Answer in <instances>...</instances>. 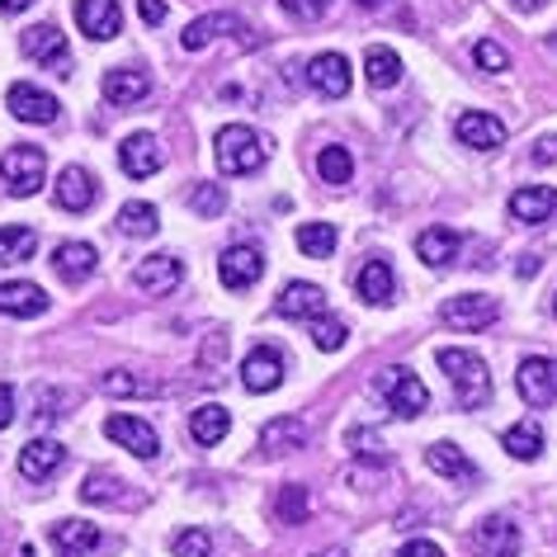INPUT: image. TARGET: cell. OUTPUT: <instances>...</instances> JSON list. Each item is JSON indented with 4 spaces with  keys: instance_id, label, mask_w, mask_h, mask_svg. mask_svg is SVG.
Listing matches in <instances>:
<instances>
[{
    "instance_id": "cell-1",
    "label": "cell",
    "mask_w": 557,
    "mask_h": 557,
    "mask_svg": "<svg viewBox=\"0 0 557 557\" xmlns=\"http://www.w3.org/2000/svg\"><path fill=\"white\" fill-rule=\"evenodd\" d=\"M440 369L449 373L454 397L463 411H482L486 401H492V369H486V359L478 350H454V345H444Z\"/></svg>"
},
{
    "instance_id": "cell-22",
    "label": "cell",
    "mask_w": 557,
    "mask_h": 557,
    "mask_svg": "<svg viewBox=\"0 0 557 557\" xmlns=\"http://www.w3.org/2000/svg\"><path fill=\"white\" fill-rule=\"evenodd\" d=\"M274 312L294 317V322H317V317H326V294L317 284H288L284 294L274 298Z\"/></svg>"
},
{
    "instance_id": "cell-21",
    "label": "cell",
    "mask_w": 557,
    "mask_h": 557,
    "mask_svg": "<svg viewBox=\"0 0 557 557\" xmlns=\"http://www.w3.org/2000/svg\"><path fill=\"white\" fill-rule=\"evenodd\" d=\"M52 194H58V208H66V213H86L95 203V194H100V185H95V175L86 165H66L58 175V185H52Z\"/></svg>"
},
{
    "instance_id": "cell-49",
    "label": "cell",
    "mask_w": 557,
    "mask_h": 557,
    "mask_svg": "<svg viewBox=\"0 0 557 557\" xmlns=\"http://www.w3.org/2000/svg\"><path fill=\"white\" fill-rule=\"evenodd\" d=\"M534 161L539 165H557V133L539 137V143H534Z\"/></svg>"
},
{
    "instance_id": "cell-33",
    "label": "cell",
    "mask_w": 557,
    "mask_h": 557,
    "mask_svg": "<svg viewBox=\"0 0 557 557\" xmlns=\"http://www.w3.org/2000/svg\"><path fill=\"white\" fill-rule=\"evenodd\" d=\"M500 449H506L510 458H520V463H534V458L543 454V430H539L534 421L510 425L506 435H500Z\"/></svg>"
},
{
    "instance_id": "cell-51",
    "label": "cell",
    "mask_w": 557,
    "mask_h": 557,
    "mask_svg": "<svg viewBox=\"0 0 557 557\" xmlns=\"http://www.w3.org/2000/svg\"><path fill=\"white\" fill-rule=\"evenodd\" d=\"M34 0H0V15H24Z\"/></svg>"
},
{
    "instance_id": "cell-44",
    "label": "cell",
    "mask_w": 557,
    "mask_h": 557,
    "mask_svg": "<svg viewBox=\"0 0 557 557\" xmlns=\"http://www.w3.org/2000/svg\"><path fill=\"white\" fill-rule=\"evenodd\" d=\"M472 58H478L482 72H510V52L496 44V38H482L478 48H472Z\"/></svg>"
},
{
    "instance_id": "cell-45",
    "label": "cell",
    "mask_w": 557,
    "mask_h": 557,
    "mask_svg": "<svg viewBox=\"0 0 557 557\" xmlns=\"http://www.w3.org/2000/svg\"><path fill=\"white\" fill-rule=\"evenodd\" d=\"M213 553V539L203 534V529H185V534H175V557H208Z\"/></svg>"
},
{
    "instance_id": "cell-32",
    "label": "cell",
    "mask_w": 557,
    "mask_h": 557,
    "mask_svg": "<svg viewBox=\"0 0 557 557\" xmlns=\"http://www.w3.org/2000/svg\"><path fill=\"white\" fill-rule=\"evenodd\" d=\"M364 76H369L373 90H393V86H401V58L393 48H369L364 52Z\"/></svg>"
},
{
    "instance_id": "cell-26",
    "label": "cell",
    "mask_w": 557,
    "mask_h": 557,
    "mask_svg": "<svg viewBox=\"0 0 557 557\" xmlns=\"http://www.w3.org/2000/svg\"><path fill=\"white\" fill-rule=\"evenodd\" d=\"M104 100L109 104H119V109H128L137 100H147V90H151V81L147 72H137V66H114V72H104Z\"/></svg>"
},
{
    "instance_id": "cell-4",
    "label": "cell",
    "mask_w": 557,
    "mask_h": 557,
    "mask_svg": "<svg viewBox=\"0 0 557 557\" xmlns=\"http://www.w3.org/2000/svg\"><path fill=\"white\" fill-rule=\"evenodd\" d=\"M44 180H48V157L38 147L20 143V147H10L5 157H0V185L15 194V199H29V194H38V189H44Z\"/></svg>"
},
{
    "instance_id": "cell-46",
    "label": "cell",
    "mask_w": 557,
    "mask_h": 557,
    "mask_svg": "<svg viewBox=\"0 0 557 557\" xmlns=\"http://www.w3.org/2000/svg\"><path fill=\"white\" fill-rule=\"evenodd\" d=\"M278 10H284L288 20H298V24H312V20L326 15V0H278Z\"/></svg>"
},
{
    "instance_id": "cell-25",
    "label": "cell",
    "mask_w": 557,
    "mask_h": 557,
    "mask_svg": "<svg viewBox=\"0 0 557 557\" xmlns=\"http://www.w3.org/2000/svg\"><path fill=\"white\" fill-rule=\"evenodd\" d=\"M355 294L364 298V302H393V294H397V274H393V264L387 260H364L359 264V274H355Z\"/></svg>"
},
{
    "instance_id": "cell-14",
    "label": "cell",
    "mask_w": 557,
    "mask_h": 557,
    "mask_svg": "<svg viewBox=\"0 0 557 557\" xmlns=\"http://www.w3.org/2000/svg\"><path fill=\"white\" fill-rule=\"evenodd\" d=\"M472 553L478 557H520V529L506 515H492L472 529Z\"/></svg>"
},
{
    "instance_id": "cell-43",
    "label": "cell",
    "mask_w": 557,
    "mask_h": 557,
    "mask_svg": "<svg viewBox=\"0 0 557 557\" xmlns=\"http://www.w3.org/2000/svg\"><path fill=\"white\" fill-rule=\"evenodd\" d=\"M312 341H317V350H341L345 345V322H336V317H317L312 322Z\"/></svg>"
},
{
    "instance_id": "cell-39",
    "label": "cell",
    "mask_w": 557,
    "mask_h": 557,
    "mask_svg": "<svg viewBox=\"0 0 557 557\" xmlns=\"http://www.w3.org/2000/svg\"><path fill=\"white\" fill-rule=\"evenodd\" d=\"M100 393L109 397H157L161 393V383H143V379H133V373H104L100 379Z\"/></svg>"
},
{
    "instance_id": "cell-13",
    "label": "cell",
    "mask_w": 557,
    "mask_h": 557,
    "mask_svg": "<svg viewBox=\"0 0 557 557\" xmlns=\"http://www.w3.org/2000/svg\"><path fill=\"white\" fill-rule=\"evenodd\" d=\"M119 165H123V175L147 180V175H157L165 165V151H161V143L151 133H133V137H123V147H119Z\"/></svg>"
},
{
    "instance_id": "cell-48",
    "label": "cell",
    "mask_w": 557,
    "mask_h": 557,
    "mask_svg": "<svg viewBox=\"0 0 557 557\" xmlns=\"http://www.w3.org/2000/svg\"><path fill=\"white\" fill-rule=\"evenodd\" d=\"M137 15H143V24H165V0H137Z\"/></svg>"
},
{
    "instance_id": "cell-27",
    "label": "cell",
    "mask_w": 557,
    "mask_h": 557,
    "mask_svg": "<svg viewBox=\"0 0 557 557\" xmlns=\"http://www.w3.org/2000/svg\"><path fill=\"white\" fill-rule=\"evenodd\" d=\"M458 246H463V236H458L454 227H425L421 236H416V256H421L430 270H444V264L458 260Z\"/></svg>"
},
{
    "instance_id": "cell-30",
    "label": "cell",
    "mask_w": 557,
    "mask_h": 557,
    "mask_svg": "<svg viewBox=\"0 0 557 557\" xmlns=\"http://www.w3.org/2000/svg\"><path fill=\"white\" fill-rule=\"evenodd\" d=\"M227 430H232V411H227V407H218V401H208V407H194V416H189L194 444L213 449V444L227 440Z\"/></svg>"
},
{
    "instance_id": "cell-2",
    "label": "cell",
    "mask_w": 557,
    "mask_h": 557,
    "mask_svg": "<svg viewBox=\"0 0 557 557\" xmlns=\"http://www.w3.org/2000/svg\"><path fill=\"white\" fill-rule=\"evenodd\" d=\"M264 165V143L246 123H227L218 133V171L222 175H256Z\"/></svg>"
},
{
    "instance_id": "cell-12",
    "label": "cell",
    "mask_w": 557,
    "mask_h": 557,
    "mask_svg": "<svg viewBox=\"0 0 557 557\" xmlns=\"http://www.w3.org/2000/svg\"><path fill=\"white\" fill-rule=\"evenodd\" d=\"M76 24L95 44H109L123 29V10H119V0H76Z\"/></svg>"
},
{
    "instance_id": "cell-6",
    "label": "cell",
    "mask_w": 557,
    "mask_h": 557,
    "mask_svg": "<svg viewBox=\"0 0 557 557\" xmlns=\"http://www.w3.org/2000/svg\"><path fill=\"white\" fill-rule=\"evenodd\" d=\"M104 435L119 444V449H128L133 458H157L161 454V435L157 425H147L143 416H128V411H114L104 421Z\"/></svg>"
},
{
    "instance_id": "cell-8",
    "label": "cell",
    "mask_w": 557,
    "mask_h": 557,
    "mask_svg": "<svg viewBox=\"0 0 557 557\" xmlns=\"http://www.w3.org/2000/svg\"><path fill=\"white\" fill-rule=\"evenodd\" d=\"M222 34H236L246 48H256V34H250V24L236 20V15H227V10H218V15H199L185 34H180V48H185V52H203V48L213 44V38H222Z\"/></svg>"
},
{
    "instance_id": "cell-55",
    "label": "cell",
    "mask_w": 557,
    "mask_h": 557,
    "mask_svg": "<svg viewBox=\"0 0 557 557\" xmlns=\"http://www.w3.org/2000/svg\"><path fill=\"white\" fill-rule=\"evenodd\" d=\"M553 312H557V298H553Z\"/></svg>"
},
{
    "instance_id": "cell-10",
    "label": "cell",
    "mask_w": 557,
    "mask_h": 557,
    "mask_svg": "<svg viewBox=\"0 0 557 557\" xmlns=\"http://www.w3.org/2000/svg\"><path fill=\"white\" fill-rule=\"evenodd\" d=\"M440 317H444V326H454V331H486L500 317V302L486 294H458L444 302Z\"/></svg>"
},
{
    "instance_id": "cell-52",
    "label": "cell",
    "mask_w": 557,
    "mask_h": 557,
    "mask_svg": "<svg viewBox=\"0 0 557 557\" xmlns=\"http://www.w3.org/2000/svg\"><path fill=\"white\" fill-rule=\"evenodd\" d=\"M510 5L520 10V15H529V10H543V5H548V0H510Z\"/></svg>"
},
{
    "instance_id": "cell-20",
    "label": "cell",
    "mask_w": 557,
    "mask_h": 557,
    "mask_svg": "<svg viewBox=\"0 0 557 557\" xmlns=\"http://www.w3.org/2000/svg\"><path fill=\"white\" fill-rule=\"evenodd\" d=\"M62 463H66V449L58 440H29L20 449V472L29 482H48V478H58L62 472Z\"/></svg>"
},
{
    "instance_id": "cell-37",
    "label": "cell",
    "mask_w": 557,
    "mask_h": 557,
    "mask_svg": "<svg viewBox=\"0 0 557 557\" xmlns=\"http://www.w3.org/2000/svg\"><path fill=\"white\" fill-rule=\"evenodd\" d=\"M317 175H322L326 185H350L355 157L345 147H322V151H317Z\"/></svg>"
},
{
    "instance_id": "cell-50",
    "label": "cell",
    "mask_w": 557,
    "mask_h": 557,
    "mask_svg": "<svg viewBox=\"0 0 557 557\" xmlns=\"http://www.w3.org/2000/svg\"><path fill=\"white\" fill-rule=\"evenodd\" d=\"M10 421H15V387L0 383V430H5Z\"/></svg>"
},
{
    "instance_id": "cell-40",
    "label": "cell",
    "mask_w": 557,
    "mask_h": 557,
    "mask_svg": "<svg viewBox=\"0 0 557 557\" xmlns=\"http://www.w3.org/2000/svg\"><path fill=\"white\" fill-rule=\"evenodd\" d=\"M345 449H350L355 458H364V463H383V440L379 435H373V430L369 425H355L350 430V435H345Z\"/></svg>"
},
{
    "instance_id": "cell-36",
    "label": "cell",
    "mask_w": 557,
    "mask_h": 557,
    "mask_svg": "<svg viewBox=\"0 0 557 557\" xmlns=\"http://www.w3.org/2000/svg\"><path fill=\"white\" fill-rule=\"evenodd\" d=\"M38 250V232L34 227H0V264H24Z\"/></svg>"
},
{
    "instance_id": "cell-11",
    "label": "cell",
    "mask_w": 557,
    "mask_h": 557,
    "mask_svg": "<svg viewBox=\"0 0 557 557\" xmlns=\"http://www.w3.org/2000/svg\"><path fill=\"white\" fill-rule=\"evenodd\" d=\"M264 274V256H260V246H232V250H222V260H218V278L227 288H236V294H246L250 284Z\"/></svg>"
},
{
    "instance_id": "cell-17",
    "label": "cell",
    "mask_w": 557,
    "mask_h": 557,
    "mask_svg": "<svg viewBox=\"0 0 557 557\" xmlns=\"http://www.w3.org/2000/svg\"><path fill=\"white\" fill-rule=\"evenodd\" d=\"M5 104H10V114H15L20 123H58V109H62L52 95L29 86V81H15L10 95H5Z\"/></svg>"
},
{
    "instance_id": "cell-47",
    "label": "cell",
    "mask_w": 557,
    "mask_h": 557,
    "mask_svg": "<svg viewBox=\"0 0 557 557\" xmlns=\"http://www.w3.org/2000/svg\"><path fill=\"white\" fill-rule=\"evenodd\" d=\"M397 557H444L440 543H430V539H411V543H401Z\"/></svg>"
},
{
    "instance_id": "cell-54",
    "label": "cell",
    "mask_w": 557,
    "mask_h": 557,
    "mask_svg": "<svg viewBox=\"0 0 557 557\" xmlns=\"http://www.w3.org/2000/svg\"><path fill=\"white\" fill-rule=\"evenodd\" d=\"M359 5H364V10H379V5H387V0H359Z\"/></svg>"
},
{
    "instance_id": "cell-38",
    "label": "cell",
    "mask_w": 557,
    "mask_h": 557,
    "mask_svg": "<svg viewBox=\"0 0 557 557\" xmlns=\"http://www.w3.org/2000/svg\"><path fill=\"white\" fill-rule=\"evenodd\" d=\"M308 510H312V496H308V486H298V482H288L284 492H278V500H274V515L284 524H302L308 520Z\"/></svg>"
},
{
    "instance_id": "cell-42",
    "label": "cell",
    "mask_w": 557,
    "mask_h": 557,
    "mask_svg": "<svg viewBox=\"0 0 557 557\" xmlns=\"http://www.w3.org/2000/svg\"><path fill=\"white\" fill-rule=\"evenodd\" d=\"M189 208H194L199 218H218L222 208H227V189H222V185H194Z\"/></svg>"
},
{
    "instance_id": "cell-23",
    "label": "cell",
    "mask_w": 557,
    "mask_h": 557,
    "mask_svg": "<svg viewBox=\"0 0 557 557\" xmlns=\"http://www.w3.org/2000/svg\"><path fill=\"white\" fill-rule=\"evenodd\" d=\"M95 260H100V250H95L90 242H62L58 250H52V270H58L62 284H86V278L95 274Z\"/></svg>"
},
{
    "instance_id": "cell-15",
    "label": "cell",
    "mask_w": 557,
    "mask_h": 557,
    "mask_svg": "<svg viewBox=\"0 0 557 557\" xmlns=\"http://www.w3.org/2000/svg\"><path fill=\"white\" fill-rule=\"evenodd\" d=\"M180 278H185V264H180V256H147V260H137V270H133V284L143 288V294H175L180 288Z\"/></svg>"
},
{
    "instance_id": "cell-34",
    "label": "cell",
    "mask_w": 557,
    "mask_h": 557,
    "mask_svg": "<svg viewBox=\"0 0 557 557\" xmlns=\"http://www.w3.org/2000/svg\"><path fill=\"white\" fill-rule=\"evenodd\" d=\"M336 242H341V232L331 227V222H302V227H298V250L308 260H331Z\"/></svg>"
},
{
    "instance_id": "cell-28",
    "label": "cell",
    "mask_w": 557,
    "mask_h": 557,
    "mask_svg": "<svg viewBox=\"0 0 557 557\" xmlns=\"http://www.w3.org/2000/svg\"><path fill=\"white\" fill-rule=\"evenodd\" d=\"M48 308V294L38 284H29V278H15V284H0V312L5 317H38Z\"/></svg>"
},
{
    "instance_id": "cell-29",
    "label": "cell",
    "mask_w": 557,
    "mask_h": 557,
    "mask_svg": "<svg viewBox=\"0 0 557 557\" xmlns=\"http://www.w3.org/2000/svg\"><path fill=\"white\" fill-rule=\"evenodd\" d=\"M425 463H430V472H440V478H449V482H478V463H472L463 449L444 444V440L425 449Z\"/></svg>"
},
{
    "instance_id": "cell-31",
    "label": "cell",
    "mask_w": 557,
    "mask_h": 557,
    "mask_svg": "<svg viewBox=\"0 0 557 557\" xmlns=\"http://www.w3.org/2000/svg\"><path fill=\"white\" fill-rule=\"evenodd\" d=\"M308 444V425L298 421V416H278V421H270L260 430V449L264 454H294Z\"/></svg>"
},
{
    "instance_id": "cell-53",
    "label": "cell",
    "mask_w": 557,
    "mask_h": 557,
    "mask_svg": "<svg viewBox=\"0 0 557 557\" xmlns=\"http://www.w3.org/2000/svg\"><path fill=\"white\" fill-rule=\"evenodd\" d=\"M312 557H350L345 548H322V553H312Z\"/></svg>"
},
{
    "instance_id": "cell-35",
    "label": "cell",
    "mask_w": 557,
    "mask_h": 557,
    "mask_svg": "<svg viewBox=\"0 0 557 557\" xmlns=\"http://www.w3.org/2000/svg\"><path fill=\"white\" fill-rule=\"evenodd\" d=\"M157 227H161L157 203L133 199V203H123V208H119V232H123V236H151Z\"/></svg>"
},
{
    "instance_id": "cell-3",
    "label": "cell",
    "mask_w": 557,
    "mask_h": 557,
    "mask_svg": "<svg viewBox=\"0 0 557 557\" xmlns=\"http://www.w3.org/2000/svg\"><path fill=\"white\" fill-rule=\"evenodd\" d=\"M373 387L383 393L387 401V411L401 416V421H416L425 407H430V393H425V383L416 379V373L407 364H393V369H383L379 379H373Z\"/></svg>"
},
{
    "instance_id": "cell-41",
    "label": "cell",
    "mask_w": 557,
    "mask_h": 557,
    "mask_svg": "<svg viewBox=\"0 0 557 557\" xmlns=\"http://www.w3.org/2000/svg\"><path fill=\"white\" fill-rule=\"evenodd\" d=\"M119 486H123V482H114L109 472H90V478L81 482V500H90V506H114V500H119Z\"/></svg>"
},
{
    "instance_id": "cell-5",
    "label": "cell",
    "mask_w": 557,
    "mask_h": 557,
    "mask_svg": "<svg viewBox=\"0 0 557 557\" xmlns=\"http://www.w3.org/2000/svg\"><path fill=\"white\" fill-rule=\"evenodd\" d=\"M20 48L29 62H44L48 72H58V76H72V52H66V34L58 24H34V29H24Z\"/></svg>"
},
{
    "instance_id": "cell-9",
    "label": "cell",
    "mask_w": 557,
    "mask_h": 557,
    "mask_svg": "<svg viewBox=\"0 0 557 557\" xmlns=\"http://www.w3.org/2000/svg\"><path fill=\"white\" fill-rule=\"evenodd\" d=\"M308 86L322 95V100H345L355 86V72L345 62V52H317L308 62Z\"/></svg>"
},
{
    "instance_id": "cell-19",
    "label": "cell",
    "mask_w": 557,
    "mask_h": 557,
    "mask_svg": "<svg viewBox=\"0 0 557 557\" xmlns=\"http://www.w3.org/2000/svg\"><path fill=\"white\" fill-rule=\"evenodd\" d=\"M242 383H246V393H274V387L284 383V355L270 350V345L250 350L242 364Z\"/></svg>"
},
{
    "instance_id": "cell-7",
    "label": "cell",
    "mask_w": 557,
    "mask_h": 557,
    "mask_svg": "<svg viewBox=\"0 0 557 557\" xmlns=\"http://www.w3.org/2000/svg\"><path fill=\"white\" fill-rule=\"evenodd\" d=\"M515 387L529 407H553L557 401V359L553 355H529L520 373H515Z\"/></svg>"
},
{
    "instance_id": "cell-18",
    "label": "cell",
    "mask_w": 557,
    "mask_h": 557,
    "mask_svg": "<svg viewBox=\"0 0 557 557\" xmlns=\"http://www.w3.org/2000/svg\"><path fill=\"white\" fill-rule=\"evenodd\" d=\"M510 218L524 222V227H539V222H553L557 218V189L548 185H524L510 194Z\"/></svg>"
},
{
    "instance_id": "cell-16",
    "label": "cell",
    "mask_w": 557,
    "mask_h": 557,
    "mask_svg": "<svg viewBox=\"0 0 557 557\" xmlns=\"http://www.w3.org/2000/svg\"><path fill=\"white\" fill-rule=\"evenodd\" d=\"M454 133H458V143L472 147V151H496L500 143H506V123H500L496 114H482V109H468V114H458Z\"/></svg>"
},
{
    "instance_id": "cell-24",
    "label": "cell",
    "mask_w": 557,
    "mask_h": 557,
    "mask_svg": "<svg viewBox=\"0 0 557 557\" xmlns=\"http://www.w3.org/2000/svg\"><path fill=\"white\" fill-rule=\"evenodd\" d=\"M52 548H58V557H90L100 548V529L90 520H58L52 524Z\"/></svg>"
}]
</instances>
